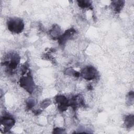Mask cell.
<instances>
[{
    "mask_svg": "<svg viewBox=\"0 0 134 134\" xmlns=\"http://www.w3.org/2000/svg\"><path fill=\"white\" fill-rule=\"evenodd\" d=\"M8 29L12 32L19 34L24 28V24L22 19L19 18H11L7 21Z\"/></svg>",
    "mask_w": 134,
    "mask_h": 134,
    "instance_id": "1",
    "label": "cell"
},
{
    "mask_svg": "<svg viewBox=\"0 0 134 134\" xmlns=\"http://www.w3.org/2000/svg\"><path fill=\"white\" fill-rule=\"evenodd\" d=\"M19 84L22 88L30 94L33 92L35 87L34 80L29 72L27 75L23 76L20 78Z\"/></svg>",
    "mask_w": 134,
    "mask_h": 134,
    "instance_id": "2",
    "label": "cell"
},
{
    "mask_svg": "<svg viewBox=\"0 0 134 134\" xmlns=\"http://www.w3.org/2000/svg\"><path fill=\"white\" fill-rule=\"evenodd\" d=\"M80 75L86 80H92L96 79L98 72L97 70L92 66H87L83 68Z\"/></svg>",
    "mask_w": 134,
    "mask_h": 134,
    "instance_id": "3",
    "label": "cell"
},
{
    "mask_svg": "<svg viewBox=\"0 0 134 134\" xmlns=\"http://www.w3.org/2000/svg\"><path fill=\"white\" fill-rule=\"evenodd\" d=\"M20 62V57L17 53H13L8 55V59L5 61L4 64L9 70H15Z\"/></svg>",
    "mask_w": 134,
    "mask_h": 134,
    "instance_id": "4",
    "label": "cell"
},
{
    "mask_svg": "<svg viewBox=\"0 0 134 134\" xmlns=\"http://www.w3.org/2000/svg\"><path fill=\"white\" fill-rule=\"evenodd\" d=\"M76 30L72 28L66 30L63 34L58 38V42L60 45L64 44L67 41L71 39L72 37L75 34Z\"/></svg>",
    "mask_w": 134,
    "mask_h": 134,
    "instance_id": "5",
    "label": "cell"
},
{
    "mask_svg": "<svg viewBox=\"0 0 134 134\" xmlns=\"http://www.w3.org/2000/svg\"><path fill=\"white\" fill-rule=\"evenodd\" d=\"M55 99L58 106V109L60 111H64L67 109L68 107L69 106V100L65 96L59 95H57Z\"/></svg>",
    "mask_w": 134,
    "mask_h": 134,
    "instance_id": "6",
    "label": "cell"
},
{
    "mask_svg": "<svg viewBox=\"0 0 134 134\" xmlns=\"http://www.w3.org/2000/svg\"><path fill=\"white\" fill-rule=\"evenodd\" d=\"M1 124L4 126L5 130H9L14 125L15 123V120L12 117L6 115L1 117Z\"/></svg>",
    "mask_w": 134,
    "mask_h": 134,
    "instance_id": "7",
    "label": "cell"
},
{
    "mask_svg": "<svg viewBox=\"0 0 134 134\" xmlns=\"http://www.w3.org/2000/svg\"><path fill=\"white\" fill-rule=\"evenodd\" d=\"M50 35L54 39H58L61 36V29L60 27L57 25H54L50 30Z\"/></svg>",
    "mask_w": 134,
    "mask_h": 134,
    "instance_id": "8",
    "label": "cell"
},
{
    "mask_svg": "<svg viewBox=\"0 0 134 134\" xmlns=\"http://www.w3.org/2000/svg\"><path fill=\"white\" fill-rule=\"evenodd\" d=\"M124 3L125 1H112L111 4L113 5L114 10L116 13H119L124 7Z\"/></svg>",
    "mask_w": 134,
    "mask_h": 134,
    "instance_id": "9",
    "label": "cell"
},
{
    "mask_svg": "<svg viewBox=\"0 0 134 134\" xmlns=\"http://www.w3.org/2000/svg\"><path fill=\"white\" fill-rule=\"evenodd\" d=\"M134 124V116L133 115H129L126 116L125 119V125L128 128L133 127Z\"/></svg>",
    "mask_w": 134,
    "mask_h": 134,
    "instance_id": "10",
    "label": "cell"
},
{
    "mask_svg": "<svg viewBox=\"0 0 134 134\" xmlns=\"http://www.w3.org/2000/svg\"><path fill=\"white\" fill-rule=\"evenodd\" d=\"M77 5L78 6L82 8H91L92 6V4L91 1L82 0V1H77Z\"/></svg>",
    "mask_w": 134,
    "mask_h": 134,
    "instance_id": "11",
    "label": "cell"
},
{
    "mask_svg": "<svg viewBox=\"0 0 134 134\" xmlns=\"http://www.w3.org/2000/svg\"><path fill=\"white\" fill-rule=\"evenodd\" d=\"M36 104V101L33 98H29L26 102V107L28 109H31Z\"/></svg>",
    "mask_w": 134,
    "mask_h": 134,
    "instance_id": "12",
    "label": "cell"
},
{
    "mask_svg": "<svg viewBox=\"0 0 134 134\" xmlns=\"http://www.w3.org/2000/svg\"><path fill=\"white\" fill-rule=\"evenodd\" d=\"M51 103V101L49 99H45L44 100L41 104V107L42 108H47Z\"/></svg>",
    "mask_w": 134,
    "mask_h": 134,
    "instance_id": "13",
    "label": "cell"
},
{
    "mask_svg": "<svg viewBox=\"0 0 134 134\" xmlns=\"http://www.w3.org/2000/svg\"><path fill=\"white\" fill-rule=\"evenodd\" d=\"M128 101L129 102L130 105L133 104V92H130L128 94Z\"/></svg>",
    "mask_w": 134,
    "mask_h": 134,
    "instance_id": "14",
    "label": "cell"
},
{
    "mask_svg": "<svg viewBox=\"0 0 134 134\" xmlns=\"http://www.w3.org/2000/svg\"><path fill=\"white\" fill-rule=\"evenodd\" d=\"M64 130L59 128H56L53 129V133H64L65 132L64 131Z\"/></svg>",
    "mask_w": 134,
    "mask_h": 134,
    "instance_id": "15",
    "label": "cell"
}]
</instances>
